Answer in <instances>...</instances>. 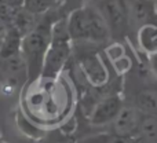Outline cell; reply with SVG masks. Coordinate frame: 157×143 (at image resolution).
<instances>
[{
  "mask_svg": "<svg viewBox=\"0 0 157 143\" xmlns=\"http://www.w3.org/2000/svg\"><path fill=\"white\" fill-rule=\"evenodd\" d=\"M66 26L72 41L105 43L112 37L108 24L94 4H84L71 13Z\"/></svg>",
  "mask_w": 157,
  "mask_h": 143,
  "instance_id": "1",
  "label": "cell"
},
{
  "mask_svg": "<svg viewBox=\"0 0 157 143\" xmlns=\"http://www.w3.org/2000/svg\"><path fill=\"white\" fill-rule=\"evenodd\" d=\"M52 25L54 22H51L48 18H43L32 32L22 37L21 55L26 66L29 83H33L35 80L41 77L44 58H46V52L51 40Z\"/></svg>",
  "mask_w": 157,
  "mask_h": 143,
  "instance_id": "2",
  "label": "cell"
},
{
  "mask_svg": "<svg viewBox=\"0 0 157 143\" xmlns=\"http://www.w3.org/2000/svg\"><path fill=\"white\" fill-rule=\"evenodd\" d=\"M72 52V39L69 36L66 19L55 21L51 30V40L46 52L40 78H55L68 63Z\"/></svg>",
  "mask_w": 157,
  "mask_h": 143,
  "instance_id": "3",
  "label": "cell"
},
{
  "mask_svg": "<svg viewBox=\"0 0 157 143\" xmlns=\"http://www.w3.org/2000/svg\"><path fill=\"white\" fill-rule=\"evenodd\" d=\"M94 6L108 24L110 35L121 37L130 24L124 0H95Z\"/></svg>",
  "mask_w": 157,
  "mask_h": 143,
  "instance_id": "4",
  "label": "cell"
},
{
  "mask_svg": "<svg viewBox=\"0 0 157 143\" xmlns=\"http://www.w3.org/2000/svg\"><path fill=\"white\" fill-rule=\"evenodd\" d=\"M145 114L135 106H124L113 121V132L119 138L130 139L141 134Z\"/></svg>",
  "mask_w": 157,
  "mask_h": 143,
  "instance_id": "5",
  "label": "cell"
},
{
  "mask_svg": "<svg viewBox=\"0 0 157 143\" xmlns=\"http://www.w3.org/2000/svg\"><path fill=\"white\" fill-rule=\"evenodd\" d=\"M123 107L124 105L120 95H108L102 98L92 109L90 122L92 125H106L109 122H113Z\"/></svg>",
  "mask_w": 157,
  "mask_h": 143,
  "instance_id": "6",
  "label": "cell"
},
{
  "mask_svg": "<svg viewBox=\"0 0 157 143\" xmlns=\"http://www.w3.org/2000/svg\"><path fill=\"white\" fill-rule=\"evenodd\" d=\"M128 21L139 26L145 24H156V3L153 0H124Z\"/></svg>",
  "mask_w": 157,
  "mask_h": 143,
  "instance_id": "7",
  "label": "cell"
},
{
  "mask_svg": "<svg viewBox=\"0 0 157 143\" xmlns=\"http://www.w3.org/2000/svg\"><path fill=\"white\" fill-rule=\"evenodd\" d=\"M80 66L88 83L94 87H102L108 80V70L97 54L87 52L80 58Z\"/></svg>",
  "mask_w": 157,
  "mask_h": 143,
  "instance_id": "8",
  "label": "cell"
},
{
  "mask_svg": "<svg viewBox=\"0 0 157 143\" xmlns=\"http://www.w3.org/2000/svg\"><path fill=\"white\" fill-rule=\"evenodd\" d=\"M39 22H40L39 15L28 11L25 7H22L21 10L15 14L10 28H13L14 30H17V32L21 35V37H25L28 33H30L36 26H37Z\"/></svg>",
  "mask_w": 157,
  "mask_h": 143,
  "instance_id": "9",
  "label": "cell"
},
{
  "mask_svg": "<svg viewBox=\"0 0 157 143\" xmlns=\"http://www.w3.org/2000/svg\"><path fill=\"white\" fill-rule=\"evenodd\" d=\"M138 43L146 54L157 52V24H145L138 29Z\"/></svg>",
  "mask_w": 157,
  "mask_h": 143,
  "instance_id": "10",
  "label": "cell"
},
{
  "mask_svg": "<svg viewBox=\"0 0 157 143\" xmlns=\"http://www.w3.org/2000/svg\"><path fill=\"white\" fill-rule=\"evenodd\" d=\"M135 107L145 116L157 117V91H141L135 98Z\"/></svg>",
  "mask_w": 157,
  "mask_h": 143,
  "instance_id": "11",
  "label": "cell"
},
{
  "mask_svg": "<svg viewBox=\"0 0 157 143\" xmlns=\"http://www.w3.org/2000/svg\"><path fill=\"white\" fill-rule=\"evenodd\" d=\"M54 3L55 0H25L24 7L30 13L40 15V14L48 13V10L54 6Z\"/></svg>",
  "mask_w": 157,
  "mask_h": 143,
  "instance_id": "12",
  "label": "cell"
},
{
  "mask_svg": "<svg viewBox=\"0 0 157 143\" xmlns=\"http://www.w3.org/2000/svg\"><path fill=\"white\" fill-rule=\"evenodd\" d=\"M0 3L14 8V10H21V8L24 7L25 0H0Z\"/></svg>",
  "mask_w": 157,
  "mask_h": 143,
  "instance_id": "13",
  "label": "cell"
},
{
  "mask_svg": "<svg viewBox=\"0 0 157 143\" xmlns=\"http://www.w3.org/2000/svg\"><path fill=\"white\" fill-rule=\"evenodd\" d=\"M8 29H10V26H8L4 21H2V19H0V47H2V44H3V41H4L6 36H7Z\"/></svg>",
  "mask_w": 157,
  "mask_h": 143,
  "instance_id": "14",
  "label": "cell"
},
{
  "mask_svg": "<svg viewBox=\"0 0 157 143\" xmlns=\"http://www.w3.org/2000/svg\"><path fill=\"white\" fill-rule=\"evenodd\" d=\"M150 66H152V70L155 72V74L157 76V52L150 55Z\"/></svg>",
  "mask_w": 157,
  "mask_h": 143,
  "instance_id": "15",
  "label": "cell"
},
{
  "mask_svg": "<svg viewBox=\"0 0 157 143\" xmlns=\"http://www.w3.org/2000/svg\"><path fill=\"white\" fill-rule=\"evenodd\" d=\"M156 10H157V4H156Z\"/></svg>",
  "mask_w": 157,
  "mask_h": 143,
  "instance_id": "16",
  "label": "cell"
}]
</instances>
